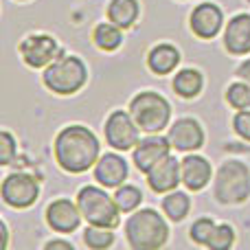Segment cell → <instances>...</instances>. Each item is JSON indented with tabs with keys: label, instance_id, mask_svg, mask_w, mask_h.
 Masks as SVG:
<instances>
[{
	"label": "cell",
	"instance_id": "obj_13",
	"mask_svg": "<svg viewBox=\"0 0 250 250\" xmlns=\"http://www.w3.org/2000/svg\"><path fill=\"white\" fill-rule=\"evenodd\" d=\"M222 26V11L217 4L213 2H202L193 9L191 13V29L198 38H215L217 31Z\"/></svg>",
	"mask_w": 250,
	"mask_h": 250
},
{
	"label": "cell",
	"instance_id": "obj_14",
	"mask_svg": "<svg viewBox=\"0 0 250 250\" xmlns=\"http://www.w3.org/2000/svg\"><path fill=\"white\" fill-rule=\"evenodd\" d=\"M79 217H82V211L70 200H55L46 208V222L57 233H70V230H75L79 226Z\"/></svg>",
	"mask_w": 250,
	"mask_h": 250
},
{
	"label": "cell",
	"instance_id": "obj_29",
	"mask_svg": "<svg viewBox=\"0 0 250 250\" xmlns=\"http://www.w3.org/2000/svg\"><path fill=\"white\" fill-rule=\"evenodd\" d=\"M233 125H235V132H237L239 136L250 141V110H242V112H237Z\"/></svg>",
	"mask_w": 250,
	"mask_h": 250
},
{
	"label": "cell",
	"instance_id": "obj_19",
	"mask_svg": "<svg viewBox=\"0 0 250 250\" xmlns=\"http://www.w3.org/2000/svg\"><path fill=\"white\" fill-rule=\"evenodd\" d=\"M108 18L121 29H127L138 18V2L136 0H112L108 7Z\"/></svg>",
	"mask_w": 250,
	"mask_h": 250
},
{
	"label": "cell",
	"instance_id": "obj_5",
	"mask_svg": "<svg viewBox=\"0 0 250 250\" xmlns=\"http://www.w3.org/2000/svg\"><path fill=\"white\" fill-rule=\"evenodd\" d=\"M129 114L134 117L136 125L143 132H160L163 127H167L169 117H171V108H169L167 99L160 97L158 92H141L132 99L129 104Z\"/></svg>",
	"mask_w": 250,
	"mask_h": 250
},
{
	"label": "cell",
	"instance_id": "obj_24",
	"mask_svg": "<svg viewBox=\"0 0 250 250\" xmlns=\"http://www.w3.org/2000/svg\"><path fill=\"white\" fill-rule=\"evenodd\" d=\"M226 101L235 110H250V86L246 83H230L226 90Z\"/></svg>",
	"mask_w": 250,
	"mask_h": 250
},
{
	"label": "cell",
	"instance_id": "obj_9",
	"mask_svg": "<svg viewBox=\"0 0 250 250\" xmlns=\"http://www.w3.org/2000/svg\"><path fill=\"white\" fill-rule=\"evenodd\" d=\"M60 46L51 35H29L24 42L20 44V55L33 68H42V66L51 64L53 60H57Z\"/></svg>",
	"mask_w": 250,
	"mask_h": 250
},
{
	"label": "cell",
	"instance_id": "obj_2",
	"mask_svg": "<svg viewBox=\"0 0 250 250\" xmlns=\"http://www.w3.org/2000/svg\"><path fill=\"white\" fill-rule=\"evenodd\" d=\"M125 233H127V242L136 250H151L160 248L167 242V224L165 220L151 208L134 213L125 224Z\"/></svg>",
	"mask_w": 250,
	"mask_h": 250
},
{
	"label": "cell",
	"instance_id": "obj_18",
	"mask_svg": "<svg viewBox=\"0 0 250 250\" xmlns=\"http://www.w3.org/2000/svg\"><path fill=\"white\" fill-rule=\"evenodd\" d=\"M180 64V53L171 44H158L147 55V66L156 75H167Z\"/></svg>",
	"mask_w": 250,
	"mask_h": 250
},
{
	"label": "cell",
	"instance_id": "obj_27",
	"mask_svg": "<svg viewBox=\"0 0 250 250\" xmlns=\"http://www.w3.org/2000/svg\"><path fill=\"white\" fill-rule=\"evenodd\" d=\"M213 230H215V224H213L211 220H207V217H202V220H198L193 226H191V239H193L195 244L207 246L211 235H213Z\"/></svg>",
	"mask_w": 250,
	"mask_h": 250
},
{
	"label": "cell",
	"instance_id": "obj_23",
	"mask_svg": "<svg viewBox=\"0 0 250 250\" xmlns=\"http://www.w3.org/2000/svg\"><path fill=\"white\" fill-rule=\"evenodd\" d=\"M83 242H86L88 248H95V250H101V248L112 246V242H114L112 229L90 224L86 230H83Z\"/></svg>",
	"mask_w": 250,
	"mask_h": 250
},
{
	"label": "cell",
	"instance_id": "obj_30",
	"mask_svg": "<svg viewBox=\"0 0 250 250\" xmlns=\"http://www.w3.org/2000/svg\"><path fill=\"white\" fill-rule=\"evenodd\" d=\"M46 250H73V244L70 242H48Z\"/></svg>",
	"mask_w": 250,
	"mask_h": 250
},
{
	"label": "cell",
	"instance_id": "obj_3",
	"mask_svg": "<svg viewBox=\"0 0 250 250\" xmlns=\"http://www.w3.org/2000/svg\"><path fill=\"white\" fill-rule=\"evenodd\" d=\"M88 70L79 57L62 55L48 64L44 70V86L57 95H73L86 83Z\"/></svg>",
	"mask_w": 250,
	"mask_h": 250
},
{
	"label": "cell",
	"instance_id": "obj_32",
	"mask_svg": "<svg viewBox=\"0 0 250 250\" xmlns=\"http://www.w3.org/2000/svg\"><path fill=\"white\" fill-rule=\"evenodd\" d=\"M0 248H7V226L0 222Z\"/></svg>",
	"mask_w": 250,
	"mask_h": 250
},
{
	"label": "cell",
	"instance_id": "obj_4",
	"mask_svg": "<svg viewBox=\"0 0 250 250\" xmlns=\"http://www.w3.org/2000/svg\"><path fill=\"white\" fill-rule=\"evenodd\" d=\"M77 207L82 211V217H86L88 224L114 229L119 224V204L114 198H110L99 187H83L77 195Z\"/></svg>",
	"mask_w": 250,
	"mask_h": 250
},
{
	"label": "cell",
	"instance_id": "obj_1",
	"mask_svg": "<svg viewBox=\"0 0 250 250\" xmlns=\"http://www.w3.org/2000/svg\"><path fill=\"white\" fill-rule=\"evenodd\" d=\"M55 158L64 171L82 173L97 165L99 158V141L83 125L64 127L55 138Z\"/></svg>",
	"mask_w": 250,
	"mask_h": 250
},
{
	"label": "cell",
	"instance_id": "obj_25",
	"mask_svg": "<svg viewBox=\"0 0 250 250\" xmlns=\"http://www.w3.org/2000/svg\"><path fill=\"white\" fill-rule=\"evenodd\" d=\"M114 200H117L119 208L127 213V211H134V208L141 204L143 193L136 189V187L125 185V187H119V189H117V195H114Z\"/></svg>",
	"mask_w": 250,
	"mask_h": 250
},
{
	"label": "cell",
	"instance_id": "obj_7",
	"mask_svg": "<svg viewBox=\"0 0 250 250\" xmlns=\"http://www.w3.org/2000/svg\"><path fill=\"white\" fill-rule=\"evenodd\" d=\"M105 141L108 145H112L114 149H132L134 145H138V125L134 121L132 114L117 110L108 117L105 121Z\"/></svg>",
	"mask_w": 250,
	"mask_h": 250
},
{
	"label": "cell",
	"instance_id": "obj_21",
	"mask_svg": "<svg viewBox=\"0 0 250 250\" xmlns=\"http://www.w3.org/2000/svg\"><path fill=\"white\" fill-rule=\"evenodd\" d=\"M95 44L101 51H114V48L121 46L123 35H121V26H117L114 22H101L97 24L95 33H92Z\"/></svg>",
	"mask_w": 250,
	"mask_h": 250
},
{
	"label": "cell",
	"instance_id": "obj_28",
	"mask_svg": "<svg viewBox=\"0 0 250 250\" xmlns=\"http://www.w3.org/2000/svg\"><path fill=\"white\" fill-rule=\"evenodd\" d=\"M16 154V141L9 132H2L0 134V163L2 165H9Z\"/></svg>",
	"mask_w": 250,
	"mask_h": 250
},
{
	"label": "cell",
	"instance_id": "obj_26",
	"mask_svg": "<svg viewBox=\"0 0 250 250\" xmlns=\"http://www.w3.org/2000/svg\"><path fill=\"white\" fill-rule=\"evenodd\" d=\"M233 239H235L233 229H230L229 224H220V226H215V230H213V235H211V239H208L207 246L215 248V250H224L233 244Z\"/></svg>",
	"mask_w": 250,
	"mask_h": 250
},
{
	"label": "cell",
	"instance_id": "obj_31",
	"mask_svg": "<svg viewBox=\"0 0 250 250\" xmlns=\"http://www.w3.org/2000/svg\"><path fill=\"white\" fill-rule=\"evenodd\" d=\"M237 75H239V77H244L246 82H250V60H248V62H244V64L239 66Z\"/></svg>",
	"mask_w": 250,
	"mask_h": 250
},
{
	"label": "cell",
	"instance_id": "obj_22",
	"mask_svg": "<svg viewBox=\"0 0 250 250\" xmlns=\"http://www.w3.org/2000/svg\"><path fill=\"white\" fill-rule=\"evenodd\" d=\"M189 207H191L189 195L182 193V191H171V193H169L167 198L163 200V208H165V213H167V215L171 217L173 222L185 220V215L189 213Z\"/></svg>",
	"mask_w": 250,
	"mask_h": 250
},
{
	"label": "cell",
	"instance_id": "obj_6",
	"mask_svg": "<svg viewBox=\"0 0 250 250\" xmlns=\"http://www.w3.org/2000/svg\"><path fill=\"white\" fill-rule=\"evenodd\" d=\"M250 193L248 167L239 160H229L222 165L215 180V198L222 204H239Z\"/></svg>",
	"mask_w": 250,
	"mask_h": 250
},
{
	"label": "cell",
	"instance_id": "obj_17",
	"mask_svg": "<svg viewBox=\"0 0 250 250\" xmlns=\"http://www.w3.org/2000/svg\"><path fill=\"white\" fill-rule=\"evenodd\" d=\"M180 169H182V182L191 191H200L211 180V165L202 156H187L180 163Z\"/></svg>",
	"mask_w": 250,
	"mask_h": 250
},
{
	"label": "cell",
	"instance_id": "obj_11",
	"mask_svg": "<svg viewBox=\"0 0 250 250\" xmlns=\"http://www.w3.org/2000/svg\"><path fill=\"white\" fill-rule=\"evenodd\" d=\"M169 149H171V143L169 138L163 136H149L145 141H141L134 149V165H136L141 171H149L156 163H160L163 158L169 156Z\"/></svg>",
	"mask_w": 250,
	"mask_h": 250
},
{
	"label": "cell",
	"instance_id": "obj_16",
	"mask_svg": "<svg viewBox=\"0 0 250 250\" xmlns=\"http://www.w3.org/2000/svg\"><path fill=\"white\" fill-rule=\"evenodd\" d=\"M95 178L104 187H119L127 178V165L121 156L105 154L97 160L95 165Z\"/></svg>",
	"mask_w": 250,
	"mask_h": 250
},
{
	"label": "cell",
	"instance_id": "obj_15",
	"mask_svg": "<svg viewBox=\"0 0 250 250\" xmlns=\"http://www.w3.org/2000/svg\"><path fill=\"white\" fill-rule=\"evenodd\" d=\"M224 44L235 55L250 53V16L248 13H239V16H235L229 22L226 33H224Z\"/></svg>",
	"mask_w": 250,
	"mask_h": 250
},
{
	"label": "cell",
	"instance_id": "obj_10",
	"mask_svg": "<svg viewBox=\"0 0 250 250\" xmlns=\"http://www.w3.org/2000/svg\"><path fill=\"white\" fill-rule=\"evenodd\" d=\"M180 180H182L180 163H178L176 158H171V156L163 158L160 163H156L154 167L147 171V182H149V187L156 191V193L173 191Z\"/></svg>",
	"mask_w": 250,
	"mask_h": 250
},
{
	"label": "cell",
	"instance_id": "obj_20",
	"mask_svg": "<svg viewBox=\"0 0 250 250\" xmlns=\"http://www.w3.org/2000/svg\"><path fill=\"white\" fill-rule=\"evenodd\" d=\"M173 90L178 92L185 99H191V97H198L200 90H202V75L193 68H185L176 75L173 79Z\"/></svg>",
	"mask_w": 250,
	"mask_h": 250
},
{
	"label": "cell",
	"instance_id": "obj_12",
	"mask_svg": "<svg viewBox=\"0 0 250 250\" xmlns=\"http://www.w3.org/2000/svg\"><path fill=\"white\" fill-rule=\"evenodd\" d=\"M169 143H171V147H176L180 151L200 149L204 143V132L200 127V123L193 121V119H180L169 129Z\"/></svg>",
	"mask_w": 250,
	"mask_h": 250
},
{
	"label": "cell",
	"instance_id": "obj_8",
	"mask_svg": "<svg viewBox=\"0 0 250 250\" xmlns=\"http://www.w3.org/2000/svg\"><path fill=\"white\" fill-rule=\"evenodd\" d=\"M40 193V187L35 178L26 176V173H11L4 178L2 182V200L4 204L16 208H26L35 202Z\"/></svg>",
	"mask_w": 250,
	"mask_h": 250
}]
</instances>
